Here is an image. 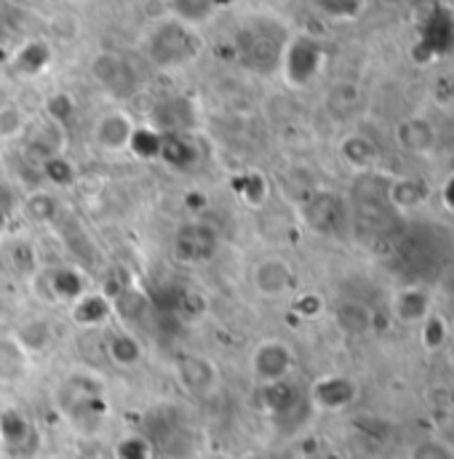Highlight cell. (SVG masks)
I'll return each instance as SVG.
<instances>
[{"label":"cell","instance_id":"8992f818","mask_svg":"<svg viewBox=\"0 0 454 459\" xmlns=\"http://www.w3.org/2000/svg\"><path fill=\"white\" fill-rule=\"evenodd\" d=\"M396 139L404 150L409 152H417V155H425L433 150L436 144V128L425 120V117H409L404 123H398L396 128Z\"/></svg>","mask_w":454,"mask_h":459},{"label":"cell","instance_id":"30bf717a","mask_svg":"<svg viewBox=\"0 0 454 459\" xmlns=\"http://www.w3.org/2000/svg\"><path fill=\"white\" fill-rule=\"evenodd\" d=\"M30 438H32V428H30V420H27L22 411L8 409V411L0 414V441H3L5 449L16 452V449H22Z\"/></svg>","mask_w":454,"mask_h":459},{"label":"cell","instance_id":"7c38bea8","mask_svg":"<svg viewBox=\"0 0 454 459\" xmlns=\"http://www.w3.org/2000/svg\"><path fill=\"white\" fill-rule=\"evenodd\" d=\"M257 283L259 289L267 294V297H275L281 291H286L292 286V270L286 262H265L259 270H257Z\"/></svg>","mask_w":454,"mask_h":459},{"label":"cell","instance_id":"2e32d148","mask_svg":"<svg viewBox=\"0 0 454 459\" xmlns=\"http://www.w3.org/2000/svg\"><path fill=\"white\" fill-rule=\"evenodd\" d=\"M75 316H78V321H81V324L94 326V324H102V321L110 316V305H108V299H105V297L89 294V297H83V299H81V305H78Z\"/></svg>","mask_w":454,"mask_h":459},{"label":"cell","instance_id":"603a6c76","mask_svg":"<svg viewBox=\"0 0 454 459\" xmlns=\"http://www.w3.org/2000/svg\"><path fill=\"white\" fill-rule=\"evenodd\" d=\"M380 5H385V8H401L406 0H377Z\"/></svg>","mask_w":454,"mask_h":459},{"label":"cell","instance_id":"d6986e66","mask_svg":"<svg viewBox=\"0 0 454 459\" xmlns=\"http://www.w3.org/2000/svg\"><path fill=\"white\" fill-rule=\"evenodd\" d=\"M118 459H153V446L142 436L123 438L118 444Z\"/></svg>","mask_w":454,"mask_h":459},{"label":"cell","instance_id":"52a82bcc","mask_svg":"<svg viewBox=\"0 0 454 459\" xmlns=\"http://www.w3.org/2000/svg\"><path fill=\"white\" fill-rule=\"evenodd\" d=\"M262 406L267 409V414L284 420L289 417L297 406H300V393L289 379L273 382V385H262Z\"/></svg>","mask_w":454,"mask_h":459},{"label":"cell","instance_id":"e0dca14e","mask_svg":"<svg viewBox=\"0 0 454 459\" xmlns=\"http://www.w3.org/2000/svg\"><path fill=\"white\" fill-rule=\"evenodd\" d=\"M108 350H110L115 363H120V366H131V363H136L139 355H142L139 344L134 342L131 337H126V334H115L113 340H110V344H108Z\"/></svg>","mask_w":454,"mask_h":459},{"label":"cell","instance_id":"3957f363","mask_svg":"<svg viewBox=\"0 0 454 459\" xmlns=\"http://www.w3.org/2000/svg\"><path fill=\"white\" fill-rule=\"evenodd\" d=\"M150 51L155 54V59H158L161 65H171V62H185L188 56H193L196 46H193V40H190V35H188L185 27H179V24H166V27L155 35Z\"/></svg>","mask_w":454,"mask_h":459},{"label":"cell","instance_id":"8fae6325","mask_svg":"<svg viewBox=\"0 0 454 459\" xmlns=\"http://www.w3.org/2000/svg\"><path fill=\"white\" fill-rule=\"evenodd\" d=\"M337 324H340V329L345 334H350V337H363V334L371 332L374 316H371V310H369L366 305H361V302H342L340 307H337Z\"/></svg>","mask_w":454,"mask_h":459},{"label":"cell","instance_id":"5bb4252c","mask_svg":"<svg viewBox=\"0 0 454 459\" xmlns=\"http://www.w3.org/2000/svg\"><path fill=\"white\" fill-rule=\"evenodd\" d=\"M161 158L177 169H185L196 160V147L190 142H185L179 134H171V136L161 139Z\"/></svg>","mask_w":454,"mask_h":459},{"label":"cell","instance_id":"ac0fdd59","mask_svg":"<svg viewBox=\"0 0 454 459\" xmlns=\"http://www.w3.org/2000/svg\"><path fill=\"white\" fill-rule=\"evenodd\" d=\"M409 459H454V449L439 438H425L412 446Z\"/></svg>","mask_w":454,"mask_h":459},{"label":"cell","instance_id":"9a60e30c","mask_svg":"<svg viewBox=\"0 0 454 459\" xmlns=\"http://www.w3.org/2000/svg\"><path fill=\"white\" fill-rule=\"evenodd\" d=\"M342 155L355 166V169H369L377 160V150L369 139L363 136H350L342 147Z\"/></svg>","mask_w":454,"mask_h":459},{"label":"cell","instance_id":"7a4b0ae2","mask_svg":"<svg viewBox=\"0 0 454 459\" xmlns=\"http://www.w3.org/2000/svg\"><path fill=\"white\" fill-rule=\"evenodd\" d=\"M321 67V48L310 38H300L289 46L286 51V75L292 83L302 86L308 83Z\"/></svg>","mask_w":454,"mask_h":459},{"label":"cell","instance_id":"5b68a950","mask_svg":"<svg viewBox=\"0 0 454 459\" xmlns=\"http://www.w3.org/2000/svg\"><path fill=\"white\" fill-rule=\"evenodd\" d=\"M433 313V302L423 289H401L393 297V316L404 326H420Z\"/></svg>","mask_w":454,"mask_h":459},{"label":"cell","instance_id":"ffe728a7","mask_svg":"<svg viewBox=\"0 0 454 459\" xmlns=\"http://www.w3.org/2000/svg\"><path fill=\"white\" fill-rule=\"evenodd\" d=\"M54 289H57L59 297H70V299L83 297V281L73 270H59L54 275Z\"/></svg>","mask_w":454,"mask_h":459},{"label":"cell","instance_id":"4fadbf2b","mask_svg":"<svg viewBox=\"0 0 454 459\" xmlns=\"http://www.w3.org/2000/svg\"><path fill=\"white\" fill-rule=\"evenodd\" d=\"M417 329H420V344H423L428 352H436V350L447 347L450 340H452L447 318H444V316H439L436 310H433V313H431V316H428Z\"/></svg>","mask_w":454,"mask_h":459},{"label":"cell","instance_id":"6da1fadb","mask_svg":"<svg viewBox=\"0 0 454 459\" xmlns=\"http://www.w3.org/2000/svg\"><path fill=\"white\" fill-rule=\"evenodd\" d=\"M292 366H294V355L286 344L281 342H265L262 347H257V352L251 358V371L259 385H273V382L289 379Z\"/></svg>","mask_w":454,"mask_h":459},{"label":"cell","instance_id":"ba28073f","mask_svg":"<svg viewBox=\"0 0 454 459\" xmlns=\"http://www.w3.org/2000/svg\"><path fill=\"white\" fill-rule=\"evenodd\" d=\"M428 195H431L428 185L423 179H415V177H401L388 190L390 204L401 212H417L420 206L428 204Z\"/></svg>","mask_w":454,"mask_h":459},{"label":"cell","instance_id":"9c48e42d","mask_svg":"<svg viewBox=\"0 0 454 459\" xmlns=\"http://www.w3.org/2000/svg\"><path fill=\"white\" fill-rule=\"evenodd\" d=\"M214 243H217V238H214V232L209 228H201V225L185 228L177 235V254H179L182 259H188V262L204 259V256L212 254Z\"/></svg>","mask_w":454,"mask_h":459},{"label":"cell","instance_id":"277c9868","mask_svg":"<svg viewBox=\"0 0 454 459\" xmlns=\"http://www.w3.org/2000/svg\"><path fill=\"white\" fill-rule=\"evenodd\" d=\"M358 395V387L347 377H324L313 385V403L327 411L347 409Z\"/></svg>","mask_w":454,"mask_h":459},{"label":"cell","instance_id":"7402d4cb","mask_svg":"<svg viewBox=\"0 0 454 459\" xmlns=\"http://www.w3.org/2000/svg\"><path fill=\"white\" fill-rule=\"evenodd\" d=\"M217 0H177V11L182 13V19H204Z\"/></svg>","mask_w":454,"mask_h":459},{"label":"cell","instance_id":"44dd1931","mask_svg":"<svg viewBox=\"0 0 454 459\" xmlns=\"http://www.w3.org/2000/svg\"><path fill=\"white\" fill-rule=\"evenodd\" d=\"M363 0H319V8L337 16V19H353L361 11Z\"/></svg>","mask_w":454,"mask_h":459},{"label":"cell","instance_id":"cb8c5ba5","mask_svg":"<svg viewBox=\"0 0 454 459\" xmlns=\"http://www.w3.org/2000/svg\"><path fill=\"white\" fill-rule=\"evenodd\" d=\"M447 347H450V360H452V366H454V340H450Z\"/></svg>","mask_w":454,"mask_h":459}]
</instances>
